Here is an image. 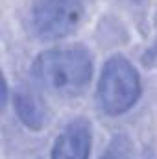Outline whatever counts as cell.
Instances as JSON below:
<instances>
[{"instance_id":"cell-7","label":"cell","mask_w":157,"mask_h":159,"mask_svg":"<svg viewBox=\"0 0 157 159\" xmlns=\"http://www.w3.org/2000/svg\"><path fill=\"white\" fill-rule=\"evenodd\" d=\"M131 2H141V0H131Z\"/></svg>"},{"instance_id":"cell-2","label":"cell","mask_w":157,"mask_h":159,"mask_svg":"<svg viewBox=\"0 0 157 159\" xmlns=\"http://www.w3.org/2000/svg\"><path fill=\"white\" fill-rule=\"evenodd\" d=\"M142 94V81L139 70L124 56L109 57L100 72L96 85V104L102 113L120 117L128 113Z\"/></svg>"},{"instance_id":"cell-6","label":"cell","mask_w":157,"mask_h":159,"mask_svg":"<svg viewBox=\"0 0 157 159\" xmlns=\"http://www.w3.org/2000/svg\"><path fill=\"white\" fill-rule=\"evenodd\" d=\"M131 154H133V144L129 137L124 133H117L111 137L100 159H131Z\"/></svg>"},{"instance_id":"cell-1","label":"cell","mask_w":157,"mask_h":159,"mask_svg":"<svg viewBox=\"0 0 157 159\" xmlns=\"http://www.w3.org/2000/svg\"><path fill=\"white\" fill-rule=\"evenodd\" d=\"M35 85L57 96H78L92 78V56L81 44H67L39 54L32 65Z\"/></svg>"},{"instance_id":"cell-4","label":"cell","mask_w":157,"mask_h":159,"mask_svg":"<svg viewBox=\"0 0 157 159\" xmlns=\"http://www.w3.org/2000/svg\"><path fill=\"white\" fill-rule=\"evenodd\" d=\"M92 150L91 120L76 117L56 137L50 159H89Z\"/></svg>"},{"instance_id":"cell-5","label":"cell","mask_w":157,"mask_h":159,"mask_svg":"<svg viewBox=\"0 0 157 159\" xmlns=\"http://www.w3.org/2000/svg\"><path fill=\"white\" fill-rule=\"evenodd\" d=\"M13 107L19 120L32 131H39L46 126L48 111L39 94L28 87H20L13 93Z\"/></svg>"},{"instance_id":"cell-3","label":"cell","mask_w":157,"mask_h":159,"mask_svg":"<svg viewBox=\"0 0 157 159\" xmlns=\"http://www.w3.org/2000/svg\"><path fill=\"white\" fill-rule=\"evenodd\" d=\"M83 15V0H35L32 7L34 32L44 41L65 39L79 28Z\"/></svg>"}]
</instances>
